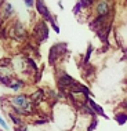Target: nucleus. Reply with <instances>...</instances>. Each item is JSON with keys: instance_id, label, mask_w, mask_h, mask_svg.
Returning <instances> with one entry per match:
<instances>
[{"instance_id": "nucleus-1", "label": "nucleus", "mask_w": 127, "mask_h": 131, "mask_svg": "<svg viewBox=\"0 0 127 131\" xmlns=\"http://www.w3.org/2000/svg\"><path fill=\"white\" fill-rule=\"evenodd\" d=\"M10 105L17 115H29L33 111V102L26 95H14L10 98Z\"/></svg>"}, {"instance_id": "nucleus-2", "label": "nucleus", "mask_w": 127, "mask_h": 131, "mask_svg": "<svg viewBox=\"0 0 127 131\" xmlns=\"http://www.w3.org/2000/svg\"><path fill=\"white\" fill-rule=\"evenodd\" d=\"M94 11H95V15L97 17H109L112 13L109 0H97Z\"/></svg>"}, {"instance_id": "nucleus-3", "label": "nucleus", "mask_w": 127, "mask_h": 131, "mask_svg": "<svg viewBox=\"0 0 127 131\" xmlns=\"http://www.w3.org/2000/svg\"><path fill=\"white\" fill-rule=\"evenodd\" d=\"M48 32H50V29H48L47 22H46L44 19H40L36 24V26H35V35H36V37H37L39 41L47 40V39H48Z\"/></svg>"}, {"instance_id": "nucleus-4", "label": "nucleus", "mask_w": 127, "mask_h": 131, "mask_svg": "<svg viewBox=\"0 0 127 131\" xmlns=\"http://www.w3.org/2000/svg\"><path fill=\"white\" fill-rule=\"evenodd\" d=\"M14 7L11 3H8V2H2V18L3 19H7V18H10L11 15H14Z\"/></svg>"}, {"instance_id": "nucleus-5", "label": "nucleus", "mask_w": 127, "mask_h": 131, "mask_svg": "<svg viewBox=\"0 0 127 131\" xmlns=\"http://www.w3.org/2000/svg\"><path fill=\"white\" fill-rule=\"evenodd\" d=\"M29 98H30V101L33 102V105L40 104V102L44 100V93H43V90H37V91H35V93L32 94V95H29Z\"/></svg>"}, {"instance_id": "nucleus-6", "label": "nucleus", "mask_w": 127, "mask_h": 131, "mask_svg": "<svg viewBox=\"0 0 127 131\" xmlns=\"http://www.w3.org/2000/svg\"><path fill=\"white\" fill-rule=\"evenodd\" d=\"M86 101H87V104L90 105V108H91V109H93V111L95 112V115H100V116H104V117H107V115H105V113H104V111L101 109V106H98V105L95 104V102H94L93 100H91L90 97L87 98Z\"/></svg>"}, {"instance_id": "nucleus-7", "label": "nucleus", "mask_w": 127, "mask_h": 131, "mask_svg": "<svg viewBox=\"0 0 127 131\" xmlns=\"http://www.w3.org/2000/svg\"><path fill=\"white\" fill-rule=\"evenodd\" d=\"M24 87V81L21 80V79H14L13 77V80H11V83H10V86H8V88H11L13 91H18L19 88H22Z\"/></svg>"}, {"instance_id": "nucleus-8", "label": "nucleus", "mask_w": 127, "mask_h": 131, "mask_svg": "<svg viewBox=\"0 0 127 131\" xmlns=\"http://www.w3.org/2000/svg\"><path fill=\"white\" fill-rule=\"evenodd\" d=\"M77 2L82 4L83 10H87V8H90V7L93 6V3L95 2V0H77Z\"/></svg>"}, {"instance_id": "nucleus-9", "label": "nucleus", "mask_w": 127, "mask_h": 131, "mask_svg": "<svg viewBox=\"0 0 127 131\" xmlns=\"http://www.w3.org/2000/svg\"><path fill=\"white\" fill-rule=\"evenodd\" d=\"M0 126H2V130H4V131H10V127H8V124H7V122H6L4 116H2V117H0Z\"/></svg>"}, {"instance_id": "nucleus-10", "label": "nucleus", "mask_w": 127, "mask_h": 131, "mask_svg": "<svg viewBox=\"0 0 127 131\" xmlns=\"http://www.w3.org/2000/svg\"><path fill=\"white\" fill-rule=\"evenodd\" d=\"M82 10H83V7H82V4H80V3L77 2L76 4H75V7H73V14H75V15H79V13L82 11Z\"/></svg>"}, {"instance_id": "nucleus-11", "label": "nucleus", "mask_w": 127, "mask_h": 131, "mask_svg": "<svg viewBox=\"0 0 127 131\" xmlns=\"http://www.w3.org/2000/svg\"><path fill=\"white\" fill-rule=\"evenodd\" d=\"M24 3H25V6L28 8H33L36 6V0H24Z\"/></svg>"}, {"instance_id": "nucleus-12", "label": "nucleus", "mask_w": 127, "mask_h": 131, "mask_svg": "<svg viewBox=\"0 0 127 131\" xmlns=\"http://www.w3.org/2000/svg\"><path fill=\"white\" fill-rule=\"evenodd\" d=\"M116 119H118L119 124H123V123L127 122V116L126 115H118V116H116Z\"/></svg>"}, {"instance_id": "nucleus-13", "label": "nucleus", "mask_w": 127, "mask_h": 131, "mask_svg": "<svg viewBox=\"0 0 127 131\" xmlns=\"http://www.w3.org/2000/svg\"><path fill=\"white\" fill-rule=\"evenodd\" d=\"M97 123H98V120L97 119H93V122L90 123V126H89V128H87V131H93L95 128V126H97Z\"/></svg>"}, {"instance_id": "nucleus-14", "label": "nucleus", "mask_w": 127, "mask_h": 131, "mask_svg": "<svg viewBox=\"0 0 127 131\" xmlns=\"http://www.w3.org/2000/svg\"><path fill=\"white\" fill-rule=\"evenodd\" d=\"M91 50H93V46H89V48H87V52H86V59H84V61H89V58H90V55H91Z\"/></svg>"}, {"instance_id": "nucleus-15", "label": "nucleus", "mask_w": 127, "mask_h": 131, "mask_svg": "<svg viewBox=\"0 0 127 131\" xmlns=\"http://www.w3.org/2000/svg\"><path fill=\"white\" fill-rule=\"evenodd\" d=\"M58 6H59V7H61V10L64 8V6H62V2H61V0H59V2H58Z\"/></svg>"}]
</instances>
